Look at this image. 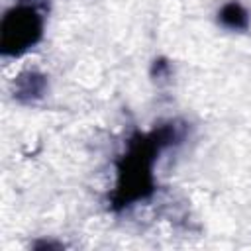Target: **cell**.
Masks as SVG:
<instances>
[{
  "mask_svg": "<svg viewBox=\"0 0 251 251\" xmlns=\"http://www.w3.org/2000/svg\"><path fill=\"white\" fill-rule=\"evenodd\" d=\"M184 137V126L167 122L151 133L137 135L129 141L126 155L118 165V184L112 194L114 208H126L153 194V163L157 155Z\"/></svg>",
  "mask_w": 251,
  "mask_h": 251,
  "instance_id": "1",
  "label": "cell"
},
{
  "mask_svg": "<svg viewBox=\"0 0 251 251\" xmlns=\"http://www.w3.org/2000/svg\"><path fill=\"white\" fill-rule=\"evenodd\" d=\"M0 31L2 55L18 57L41 39L43 16L33 4H18L4 14Z\"/></svg>",
  "mask_w": 251,
  "mask_h": 251,
  "instance_id": "2",
  "label": "cell"
},
{
  "mask_svg": "<svg viewBox=\"0 0 251 251\" xmlns=\"http://www.w3.org/2000/svg\"><path fill=\"white\" fill-rule=\"evenodd\" d=\"M47 90V76L39 71H24L14 80V98L18 102L29 104L43 98Z\"/></svg>",
  "mask_w": 251,
  "mask_h": 251,
  "instance_id": "3",
  "label": "cell"
},
{
  "mask_svg": "<svg viewBox=\"0 0 251 251\" xmlns=\"http://www.w3.org/2000/svg\"><path fill=\"white\" fill-rule=\"evenodd\" d=\"M218 24L229 31H247L251 18L247 8L237 0H227L218 10Z\"/></svg>",
  "mask_w": 251,
  "mask_h": 251,
  "instance_id": "4",
  "label": "cell"
},
{
  "mask_svg": "<svg viewBox=\"0 0 251 251\" xmlns=\"http://www.w3.org/2000/svg\"><path fill=\"white\" fill-rule=\"evenodd\" d=\"M169 75H171V65L165 59H155L151 67V76L155 80H163V78H169Z\"/></svg>",
  "mask_w": 251,
  "mask_h": 251,
  "instance_id": "5",
  "label": "cell"
},
{
  "mask_svg": "<svg viewBox=\"0 0 251 251\" xmlns=\"http://www.w3.org/2000/svg\"><path fill=\"white\" fill-rule=\"evenodd\" d=\"M33 247L35 249H61V247H65L63 243H59V241H35L33 243Z\"/></svg>",
  "mask_w": 251,
  "mask_h": 251,
  "instance_id": "6",
  "label": "cell"
}]
</instances>
